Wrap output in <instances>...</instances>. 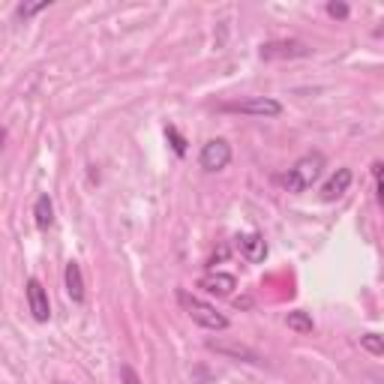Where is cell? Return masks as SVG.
Segmentation results:
<instances>
[{
	"instance_id": "6da1fadb",
	"label": "cell",
	"mask_w": 384,
	"mask_h": 384,
	"mask_svg": "<svg viewBox=\"0 0 384 384\" xmlns=\"http://www.w3.org/2000/svg\"><path fill=\"white\" fill-rule=\"evenodd\" d=\"M321 171H324V154L312 150V154H304L292 169L285 171L282 186H285L288 192H304V189H309L315 181H319Z\"/></svg>"
},
{
	"instance_id": "7a4b0ae2",
	"label": "cell",
	"mask_w": 384,
	"mask_h": 384,
	"mask_svg": "<svg viewBox=\"0 0 384 384\" xmlns=\"http://www.w3.org/2000/svg\"><path fill=\"white\" fill-rule=\"evenodd\" d=\"M177 300H181V306L186 309V315L196 324H201L204 331H228V319L223 312H216L210 304H204V300H198L196 294L189 292H177Z\"/></svg>"
},
{
	"instance_id": "3957f363",
	"label": "cell",
	"mask_w": 384,
	"mask_h": 384,
	"mask_svg": "<svg viewBox=\"0 0 384 384\" xmlns=\"http://www.w3.org/2000/svg\"><path fill=\"white\" fill-rule=\"evenodd\" d=\"M262 60H294V58H309L312 48L300 39H273V43H265L258 48Z\"/></svg>"
},
{
	"instance_id": "277c9868",
	"label": "cell",
	"mask_w": 384,
	"mask_h": 384,
	"mask_svg": "<svg viewBox=\"0 0 384 384\" xmlns=\"http://www.w3.org/2000/svg\"><path fill=\"white\" fill-rule=\"evenodd\" d=\"M223 112H238V114H252V117H279L282 102L273 100V96H252V100L223 105Z\"/></svg>"
},
{
	"instance_id": "5b68a950",
	"label": "cell",
	"mask_w": 384,
	"mask_h": 384,
	"mask_svg": "<svg viewBox=\"0 0 384 384\" xmlns=\"http://www.w3.org/2000/svg\"><path fill=\"white\" fill-rule=\"evenodd\" d=\"M198 162H201V169L210 171V174L228 169V162H231V144L225 139H210L208 144L201 147Z\"/></svg>"
},
{
	"instance_id": "8992f818",
	"label": "cell",
	"mask_w": 384,
	"mask_h": 384,
	"mask_svg": "<svg viewBox=\"0 0 384 384\" xmlns=\"http://www.w3.org/2000/svg\"><path fill=\"white\" fill-rule=\"evenodd\" d=\"M24 294H27V306H31V315L39 321V324H46L51 319V304H48V292H46V285L39 282L36 277L27 279L24 285Z\"/></svg>"
},
{
	"instance_id": "52a82bcc",
	"label": "cell",
	"mask_w": 384,
	"mask_h": 384,
	"mask_svg": "<svg viewBox=\"0 0 384 384\" xmlns=\"http://www.w3.org/2000/svg\"><path fill=\"white\" fill-rule=\"evenodd\" d=\"M208 348L216 351V354H225V358H235V361H243V363H262V358L243 342H223V339H208Z\"/></svg>"
},
{
	"instance_id": "ba28073f",
	"label": "cell",
	"mask_w": 384,
	"mask_h": 384,
	"mask_svg": "<svg viewBox=\"0 0 384 384\" xmlns=\"http://www.w3.org/2000/svg\"><path fill=\"white\" fill-rule=\"evenodd\" d=\"M238 250H240V255H243L250 265H262L265 258H267V243H265V238L258 235V231L240 235V238H238Z\"/></svg>"
},
{
	"instance_id": "9c48e42d",
	"label": "cell",
	"mask_w": 384,
	"mask_h": 384,
	"mask_svg": "<svg viewBox=\"0 0 384 384\" xmlns=\"http://www.w3.org/2000/svg\"><path fill=\"white\" fill-rule=\"evenodd\" d=\"M198 288L208 294H216V297H228L238 288V279L231 277V273H204L198 279Z\"/></svg>"
},
{
	"instance_id": "30bf717a",
	"label": "cell",
	"mask_w": 384,
	"mask_h": 384,
	"mask_svg": "<svg viewBox=\"0 0 384 384\" xmlns=\"http://www.w3.org/2000/svg\"><path fill=\"white\" fill-rule=\"evenodd\" d=\"M63 285H66V294H70L73 304H85V277H81V265L70 262L63 270Z\"/></svg>"
},
{
	"instance_id": "8fae6325",
	"label": "cell",
	"mask_w": 384,
	"mask_h": 384,
	"mask_svg": "<svg viewBox=\"0 0 384 384\" xmlns=\"http://www.w3.org/2000/svg\"><path fill=\"white\" fill-rule=\"evenodd\" d=\"M351 169H336V174L327 181L324 186H321V198L324 201H336V198H342L348 192V186H351Z\"/></svg>"
},
{
	"instance_id": "7c38bea8",
	"label": "cell",
	"mask_w": 384,
	"mask_h": 384,
	"mask_svg": "<svg viewBox=\"0 0 384 384\" xmlns=\"http://www.w3.org/2000/svg\"><path fill=\"white\" fill-rule=\"evenodd\" d=\"M33 219H36V228L39 231H48L54 225V204L48 196H39L33 204Z\"/></svg>"
},
{
	"instance_id": "4fadbf2b",
	"label": "cell",
	"mask_w": 384,
	"mask_h": 384,
	"mask_svg": "<svg viewBox=\"0 0 384 384\" xmlns=\"http://www.w3.org/2000/svg\"><path fill=\"white\" fill-rule=\"evenodd\" d=\"M285 324H288V331H294L300 336H306L315 331V324H312V315L304 312V309H294V312H288L285 315Z\"/></svg>"
},
{
	"instance_id": "5bb4252c",
	"label": "cell",
	"mask_w": 384,
	"mask_h": 384,
	"mask_svg": "<svg viewBox=\"0 0 384 384\" xmlns=\"http://www.w3.org/2000/svg\"><path fill=\"white\" fill-rule=\"evenodd\" d=\"M361 346L369 351V354H378V358H384V339L378 334H363L361 336Z\"/></svg>"
},
{
	"instance_id": "9a60e30c",
	"label": "cell",
	"mask_w": 384,
	"mask_h": 384,
	"mask_svg": "<svg viewBox=\"0 0 384 384\" xmlns=\"http://www.w3.org/2000/svg\"><path fill=\"white\" fill-rule=\"evenodd\" d=\"M166 135H169V142H171V150H174V154H177V156H186V139H183V135L177 132L174 127H169Z\"/></svg>"
},
{
	"instance_id": "2e32d148",
	"label": "cell",
	"mask_w": 384,
	"mask_h": 384,
	"mask_svg": "<svg viewBox=\"0 0 384 384\" xmlns=\"http://www.w3.org/2000/svg\"><path fill=\"white\" fill-rule=\"evenodd\" d=\"M327 16L336 18V21H346V18L351 16V9H348V4H339V0H331V4H327Z\"/></svg>"
},
{
	"instance_id": "e0dca14e",
	"label": "cell",
	"mask_w": 384,
	"mask_h": 384,
	"mask_svg": "<svg viewBox=\"0 0 384 384\" xmlns=\"http://www.w3.org/2000/svg\"><path fill=\"white\" fill-rule=\"evenodd\" d=\"M48 9V4H46V0H43V4H21L18 6V18H33V16H39V12H46Z\"/></svg>"
},
{
	"instance_id": "ac0fdd59",
	"label": "cell",
	"mask_w": 384,
	"mask_h": 384,
	"mask_svg": "<svg viewBox=\"0 0 384 384\" xmlns=\"http://www.w3.org/2000/svg\"><path fill=\"white\" fill-rule=\"evenodd\" d=\"M373 177L378 189V201H384V162H373Z\"/></svg>"
},
{
	"instance_id": "d6986e66",
	"label": "cell",
	"mask_w": 384,
	"mask_h": 384,
	"mask_svg": "<svg viewBox=\"0 0 384 384\" xmlns=\"http://www.w3.org/2000/svg\"><path fill=\"white\" fill-rule=\"evenodd\" d=\"M120 381H123V384H142V378L135 375V369H129V366L120 369Z\"/></svg>"
},
{
	"instance_id": "ffe728a7",
	"label": "cell",
	"mask_w": 384,
	"mask_h": 384,
	"mask_svg": "<svg viewBox=\"0 0 384 384\" xmlns=\"http://www.w3.org/2000/svg\"><path fill=\"white\" fill-rule=\"evenodd\" d=\"M375 36H384V21H381V27H375Z\"/></svg>"
}]
</instances>
